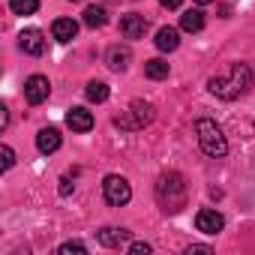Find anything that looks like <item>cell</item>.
<instances>
[{
    "mask_svg": "<svg viewBox=\"0 0 255 255\" xmlns=\"http://www.w3.org/2000/svg\"><path fill=\"white\" fill-rule=\"evenodd\" d=\"M207 87H210V93H213L216 99H225V102L240 99V96H246L249 87H252V69H249L246 63H231V66H225L219 75H213V78L207 81Z\"/></svg>",
    "mask_w": 255,
    "mask_h": 255,
    "instance_id": "1",
    "label": "cell"
},
{
    "mask_svg": "<svg viewBox=\"0 0 255 255\" xmlns=\"http://www.w3.org/2000/svg\"><path fill=\"white\" fill-rule=\"evenodd\" d=\"M186 198H189V186L180 171H165L156 180V201L165 213H180L186 207Z\"/></svg>",
    "mask_w": 255,
    "mask_h": 255,
    "instance_id": "2",
    "label": "cell"
},
{
    "mask_svg": "<svg viewBox=\"0 0 255 255\" xmlns=\"http://www.w3.org/2000/svg\"><path fill=\"white\" fill-rule=\"evenodd\" d=\"M195 135H198V147H201L207 156H213V159H222V156L228 153V141H225L222 129H219V126H216L213 120L201 117V120L195 123Z\"/></svg>",
    "mask_w": 255,
    "mask_h": 255,
    "instance_id": "3",
    "label": "cell"
},
{
    "mask_svg": "<svg viewBox=\"0 0 255 255\" xmlns=\"http://www.w3.org/2000/svg\"><path fill=\"white\" fill-rule=\"evenodd\" d=\"M153 117H156L153 105L144 102V99H135V102L129 105V111H123V114L114 117V126H120V129H129V132H138V129H144V126L153 123Z\"/></svg>",
    "mask_w": 255,
    "mask_h": 255,
    "instance_id": "4",
    "label": "cell"
},
{
    "mask_svg": "<svg viewBox=\"0 0 255 255\" xmlns=\"http://www.w3.org/2000/svg\"><path fill=\"white\" fill-rule=\"evenodd\" d=\"M102 195H105V201L111 207H123V204H129V198H132V186H129V180L120 177V174H108L102 180Z\"/></svg>",
    "mask_w": 255,
    "mask_h": 255,
    "instance_id": "5",
    "label": "cell"
},
{
    "mask_svg": "<svg viewBox=\"0 0 255 255\" xmlns=\"http://www.w3.org/2000/svg\"><path fill=\"white\" fill-rule=\"evenodd\" d=\"M48 93H51V84H48L45 75H30V78L24 81V99H27L30 105H42V102L48 99Z\"/></svg>",
    "mask_w": 255,
    "mask_h": 255,
    "instance_id": "6",
    "label": "cell"
},
{
    "mask_svg": "<svg viewBox=\"0 0 255 255\" xmlns=\"http://www.w3.org/2000/svg\"><path fill=\"white\" fill-rule=\"evenodd\" d=\"M18 48H21L24 54H30V57H39V54L45 51V33L36 30V27L21 30V36H18Z\"/></svg>",
    "mask_w": 255,
    "mask_h": 255,
    "instance_id": "7",
    "label": "cell"
},
{
    "mask_svg": "<svg viewBox=\"0 0 255 255\" xmlns=\"http://www.w3.org/2000/svg\"><path fill=\"white\" fill-rule=\"evenodd\" d=\"M195 228H198L201 234H219V231L225 228V216H222L219 210L204 207V210H198V216H195Z\"/></svg>",
    "mask_w": 255,
    "mask_h": 255,
    "instance_id": "8",
    "label": "cell"
},
{
    "mask_svg": "<svg viewBox=\"0 0 255 255\" xmlns=\"http://www.w3.org/2000/svg\"><path fill=\"white\" fill-rule=\"evenodd\" d=\"M120 33L126 39H141L147 33V18L138 15V12H129V15H123L120 18Z\"/></svg>",
    "mask_w": 255,
    "mask_h": 255,
    "instance_id": "9",
    "label": "cell"
},
{
    "mask_svg": "<svg viewBox=\"0 0 255 255\" xmlns=\"http://www.w3.org/2000/svg\"><path fill=\"white\" fill-rule=\"evenodd\" d=\"M66 126L72 132H90L93 129V114L87 108H81V105H72L66 111Z\"/></svg>",
    "mask_w": 255,
    "mask_h": 255,
    "instance_id": "10",
    "label": "cell"
},
{
    "mask_svg": "<svg viewBox=\"0 0 255 255\" xmlns=\"http://www.w3.org/2000/svg\"><path fill=\"white\" fill-rule=\"evenodd\" d=\"M129 60H132V51L126 45H111L105 51V63H108L111 72H126V69H129Z\"/></svg>",
    "mask_w": 255,
    "mask_h": 255,
    "instance_id": "11",
    "label": "cell"
},
{
    "mask_svg": "<svg viewBox=\"0 0 255 255\" xmlns=\"http://www.w3.org/2000/svg\"><path fill=\"white\" fill-rule=\"evenodd\" d=\"M129 237H132V231H126V228H99L96 231V240L105 249H120Z\"/></svg>",
    "mask_w": 255,
    "mask_h": 255,
    "instance_id": "12",
    "label": "cell"
},
{
    "mask_svg": "<svg viewBox=\"0 0 255 255\" xmlns=\"http://www.w3.org/2000/svg\"><path fill=\"white\" fill-rule=\"evenodd\" d=\"M60 132L54 129V126H45V129H39V135H36V147H39V153H54V150H60Z\"/></svg>",
    "mask_w": 255,
    "mask_h": 255,
    "instance_id": "13",
    "label": "cell"
},
{
    "mask_svg": "<svg viewBox=\"0 0 255 255\" xmlns=\"http://www.w3.org/2000/svg\"><path fill=\"white\" fill-rule=\"evenodd\" d=\"M51 36L57 39V42H72L75 36H78V21H72V18H57L54 24H51Z\"/></svg>",
    "mask_w": 255,
    "mask_h": 255,
    "instance_id": "14",
    "label": "cell"
},
{
    "mask_svg": "<svg viewBox=\"0 0 255 255\" xmlns=\"http://www.w3.org/2000/svg\"><path fill=\"white\" fill-rule=\"evenodd\" d=\"M180 45V30L177 27H159L156 30V48L159 51H174Z\"/></svg>",
    "mask_w": 255,
    "mask_h": 255,
    "instance_id": "15",
    "label": "cell"
},
{
    "mask_svg": "<svg viewBox=\"0 0 255 255\" xmlns=\"http://www.w3.org/2000/svg\"><path fill=\"white\" fill-rule=\"evenodd\" d=\"M201 27H204V12H201V9H186V12L180 15V30L198 33Z\"/></svg>",
    "mask_w": 255,
    "mask_h": 255,
    "instance_id": "16",
    "label": "cell"
},
{
    "mask_svg": "<svg viewBox=\"0 0 255 255\" xmlns=\"http://www.w3.org/2000/svg\"><path fill=\"white\" fill-rule=\"evenodd\" d=\"M144 75L153 78V81H162V78H168V63L162 57H153V60L144 63Z\"/></svg>",
    "mask_w": 255,
    "mask_h": 255,
    "instance_id": "17",
    "label": "cell"
},
{
    "mask_svg": "<svg viewBox=\"0 0 255 255\" xmlns=\"http://www.w3.org/2000/svg\"><path fill=\"white\" fill-rule=\"evenodd\" d=\"M81 21H84L90 30H96V27H102L108 18H105V9H102V6H87L84 15H81Z\"/></svg>",
    "mask_w": 255,
    "mask_h": 255,
    "instance_id": "18",
    "label": "cell"
},
{
    "mask_svg": "<svg viewBox=\"0 0 255 255\" xmlns=\"http://www.w3.org/2000/svg\"><path fill=\"white\" fill-rule=\"evenodd\" d=\"M84 93H87V99H90V102H105V99L111 96V90H108V84H105V81H90Z\"/></svg>",
    "mask_w": 255,
    "mask_h": 255,
    "instance_id": "19",
    "label": "cell"
},
{
    "mask_svg": "<svg viewBox=\"0 0 255 255\" xmlns=\"http://www.w3.org/2000/svg\"><path fill=\"white\" fill-rule=\"evenodd\" d=\"M9 9L15 15H33L39 9V0H9Z\"/></svg>",
    "mask_w": 255,
    "mask_h": 255,
    "instance_id": "20",
    "label": "cell"
},
{
    "mask_svg": "<svg viewBox=\"0 0 255 255\" xmlns=\"http://www.w3.org/2000/svg\"><path fill=\"white\" fill-rule=\"evenodd\" d=\"M57 252H60V255H69V252L84 255V252H87V246H84L81 240H66V243H60V246H57Z\"/></svg>",
    "mask_w": 255,
    "mask_h": 255,
    "instance_id": "21",
    "label": "cell"
},
{
    "mask_svg": "<svg viewBox=\"0 0 255 255\" xmlns=\"http://www.w3.org/2000/svg\"><path fill=\"white\" fill-rule=\"evenodd\" d=\"M0 156H3V171H9V168L15 165V150H12L9 144H3V147H0Z\"/></svg>",
    "mask_w": 255,
    "mask_h": 255,
    "instance_id": "22",
    "label": "cell"
},
{
    "mask_svg": "<svg viewBox=\"0 0 255 255\" xmlns=\"http://www.w3.org/2000/svg\"><path fill=\"white\" fill-rule=\"evenodd\" d=\"M210 252H213V246H207V243H192L186 249V255H210Z\"/></svg>",
    "mask_w": 255,
    "mask_h": 255,
    "instance_id": "23",
    "label": "cell"
},
{
    "mask_svg": "<svg viewBox=\"0 0 255 255\" xmlns=\"http://www.w3.org/2000/svg\"><path fill=\"white\" fill-rule=\"evenodd\" d=\"M129 252H132V255H147V252H150V243H132Z\"/></svg>",
    "mask_w": 255,
    "mask_h": 255,
    "instance_id": "24",
    "label": "cell"
},
{
    "mask_svg": "<svg viewBox=\"0 0 255 255\" xmlns=\"http://www.w3.org/2000/svg\"><path fill=\"white\" fill-rule=\"evenodd\" d=\"M159 3H162L165 9H180V3H183V0H159Z\"/></svg>",
    "mask_w": 255,
    "mask_h": 255,
    "instance_id": "25",
    "label": "cell"
},
{
    "mask_svg": "<svg viewBox=\"0 0 255 255\" xmlns=\"http://www.w3.org/2000/svg\"><path fill=\"white\" fill-rule=\"evenodd\" d=\"M72 192V183H69V177H63L60 180V195H69Z\"/></svg>",
    "mask_w": 255,
    "mask_h": 255,
    "instance_id": "26",
    "label": "cell"
},
{
    "mask_svg": "<svg viewBox=\"0 0 255 255\" xmlns=\"http://www.w3.org/2000/svg\"><path fill=\"white\" fill-rule=\"evenodd\" d=\"M9 126V114H6V108H0V129H6Z\"/></svg>",
    "mask_w": 255,
    "mask_h": 255,
    "instance_id": "27",
    "label": "cell"
},
{
    "mask_svg": "<svg viewBox=\"0 0 255 255\" xmlns=\"http://www.w3.org/2000/svg\"><path fill=\"white\" fill-rule=\"evenodd\" d=\"M195 3H198V6H207V3H213V0H195Z\"/></svg>",
    "mask_w": 255,
    "mask_h": 255,
    "instance_id": "28",
    "label": "cell"
}]
</instances>
